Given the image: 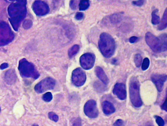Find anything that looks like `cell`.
Listing matches in <instances>:
<instances>
[{
    "label": "cell",
    "instance_id": "1",
    "mask_svg": "<svg viewBox=\"0 0 167 126\" xmlns=\"http://www.w3.org/2000/svg\"><path fill=\"white\" fill-rule=\"evenodd\" d=\"M27 3L25 0L16 1L8 7L7 11L10 17L9 21L16 31H18L20 23L26 17Z\"/></svg>",
    "mask_w": 167,
    "mask_h": 126
},
{
    "label": "cell",
    "instance_id": "2",
    "mask_svg": "<svg viewBox=\"0 0 167 126\" xmlns=\"http://www.w3.org/2000/svg\"><path fill=\"white\" fill-rule=\"evenodd\" d=\"M145 41L151 50L156 53L167 50V43L166 34L160 37H155L151 32H147L145 35Z\"/></svg>",
    "mask_w": 167,
    "mask_h": 126
},
{
    "label": "cell",
    "instance_id": "3",
    "mask_svg": "<svg viewBox=\"0 0 167 126\" xmlns=\"http://www.w3.org/2000/svg\"><path fill=\"white\" fill-rule=\"evenodd\" d=\"M98 46L103 55L110 58L114 54L115 50V43L111 35L103 33L100 35Z\"/></svg>",
    "mask_w": 167,
    "mask_h": 126
},
{
    "label": "cell",
    "instance_id": "4",
    "mask_svg": "<svg viewBox=\"0 0 167 126\" xmlns=\"http://www.w3.org/2000/svg\"><path fill=\"white\" fill-rule=\"evenodd\" d=\"M18 70L20 75L25 78H32L37 80L40 76L35 65L28 61L25 58L19 61Z\"/></svg>",
    "mask_w": 167,
    "mask_h": 126
},
{
    "label": "cell",
    "instance_id": "5",
    "mask_svg": "<svg viewBox=\"0 0 167 126\" xmlns=\"http://www.w3.org/2000/svg\"><path fill=\"white\" fill-rule=\"evenodd\" d=\"M129 93L131 102L135 108H140L143 102L140 96V84L135 77L131 78L129 84Z\"/></svg>",
    "mask_w": 167,
    "mask_h": 126
},
{
    "label": "cell",
    "instance_id": "6",
    "mask_svg": "<svg viewBox=\"0 0 167 126\" xmlns=\"http://www.w3.org/2000/svg\"><path fill=\"white\" fill-rule=\"evenodd\" d=\"M15 34L9 25L4 21H0V46H5L13 41Z\"/></svg>",
    "mask_w": 167,
    "mask_h": 126
},
{
    "label": "cell",
    "instance_id": "7",
    "mask_svg": "<svg viewBox=\"0 0 167 126\" xmlns=\"http://www.w3.org/2000/svg\"><path fill=\"white\" fill-rule=\"evenodd\" d=\"M56 85V81L51 77H47L37 84L34 87L36 92L42 93L50 90H52Z\"/></svg>",
    "mask_w": 167,
    "mask_h": 126
},
{
    "label": "cell",
    "instance_id": "8",
    "mask_svg": "<svg viewBox=\"0 0 167 126\" xmlns=\"http://www.w3.org/2000/svg\"><path fill=\"white\" fill-rule=\"evenodd\" d=\"M86 76L85 71L80 68L74 69L72 74V82L74 85L80 87L84 85L86 81Z\"/></svg>",
    "mask_w": 167,
    "mask_h": 126
},
{
    "label": "cell",
    "instance_id": "9",
    "mask_svg": "<svg viewBox=\"0 0 167 126\" xmlns=\"http://www.w3.org/2000/svg\"><path fill=\"white\" fill-rule=\"evenodd\" d=\"M96 57L94 54L87 53L83 54L80 59V63L83 69L89 70L93 68L95 62Z\"/></svg>",
    "mask_w": 167,
    "mask_h": 126
},
{
    "label": "cell",
    "instance_id": "10",
    "mask_svg": "<svg viewBox=\"0 0 167 126\" xmlns=\"http://www.w3.org/2000/svg\"><path fill=\"white\" fill-rule=\"evenodd\" d=\"M85 114L90 118H96L98 116L99 112L95 100H89L84 106Z\"/></svg>",
    "mask_w": 167,
    "mask_h": 126
},
{
    "label": "cell",
    "instance_id": "11",
    "mask_svg": "<svg viewBox=\"0 0 167 126\" xmlns=\"http://www.w3.org/2000/svg\"><path fill=\"white\" fill-rule=\"evenodd\" d=\"M32 9L34 13L39 16L47 15L50 11L48 4L41 1H36L34 2L32 5Z\"/></svg>",
    "mask_w": 167,
    "mask_h": 126
},
{
    "label": "cell",
    "instance_id": "12",
    "mask_svg": "<svg viewBox=\"0 0 167 126\" xmlns=\"http://www.w3.org/2000/svg\"><path fill=\"white\" fill-rule=\"evenodd\" d=\"M151 80L156 86L159 92H161L164 83L167 80V75L153 74L151 76Z\"/></svg>",
    "mask_w": 167,
    "mask_h": 126
},
{
    "label": "cell",
    "instance_id": "13",
    "mask_svg": "<svg viewBox=\"0 0 167 126\" xmlns=\"http://www.w3.org/2000/svg\"><path fill=\"white\" fill-rule=\"evenodd\" d=\"M113 92L120 100H125L127 98V91L125 84H116L114 86Z\"/></svg>",
    "mask_w": 167,
    "mask_h": 126
},
{
    "label": "cell",
    "instance_id": "14",
    "mask_svg": "<svg viewBox=\"0 0 167 126\" xmlns=\"http://www.w3.org/2000/svg\"><path fill=\"white\" fill-rule=\"evenodd\" d=\"M17 75L15 70L13 69H9L5 72L4 80L8 85H12L16 81Z\"/></svg>",
    "mask_w": 167,
    "mask_h": 126
},
{
    "label": "cell",
    "instance_id": "15",
    "mask_svg": "<svg viewBox=\"0 0 167 126\" xmlns=\"http://www.w3.org/2000/svg\"><path fill=\"white\" fill-rule=\"evenodd\" d=\"M95 72L96 75L103 83L105 85H107L109 83V79L108 77L107 76L104 71L101 67L98 66L96 67Z\"/></svg>",
    "mask_w": 167,
    "mask_h": 126
},
{
    "label": "cell",
    "instance_id": "16",
    "mask_svg": "<svg viewBox=\"0 0 167 126\" xmlns=\"http://www.w3.org/2000/svg\"><path fill=\"white\" fill-rule=\"evenodd\" d=\"M102 109L106 115H110L115 111V108L112 103L108 101H104L102 104Z\"/></svg>",
    "mask_w": 167,
    "mask_h": 126
},
{
    "label": "cell",
    "instance_id": "17",
    "mask_svg": "<svg viewBox=\"0 0 167 126\" xmlns=\"http://www.w3.org/2000/svg\"><path fill=\"white\" fill-rule=\"evenodd\" d=\"M167 9L165 10L164 13L163 17L162 18L161 21L159 23V25L158 26V30H163L167 28Z\"/></svg>",
    "mask_w": 167,
    "mask_h": 126
},
{
    "label": "cell",
    "instance_id": "18",
    "mask_svg": "<svg viewBox=\"0 0 167 126\" xmlns=\"http://www.w3.org/2000/svg\"><path fill=\"white\" fill-rule=\"evenodd\" d=\"M159 10H154L152 13V23L153 25H157L159 24L160 22V18L158 15Z\"/></svg>",
    "mask_w": 167,
    "mask_h": 126
},
{
    "label": "cell",
    "instance_id": "19",
    "mask_svg": "<svg viewBox=\"0 0 167 126\" xmlns=\"http://www.w3.org/2000/svg\"><path fill=\"white\" fill-rule=\"evenodd\" d=\"M80 50V47L78 45H74V46L69 49L68 54L70 58H72L77 54Z\"/></svg>",
    "mask_w": 167,
    "mask_h": 126
},
{
    "label": "cell",
    "instance_id": "20",
    "mask_svg": "<svg viewBox=\"0 0 167 126\" xmlns=\"http://www.w3.org/2000/svg\"><path fill=\"white\" fill-rule=\"evenodd\" d=\"M79 10L80 11H84L88 9L90 6V3L89 1H81L79 2Z\"/></svg>",
    "mask_w": 167,
    "mask_h": 126
},
{
    "label": "cell",
    "instance_id": "21",
    "mask_svg": "<svg viewBox=\"0 0 167 126\" xmlns=\"http://www.w3.org/2000/svg\"><path fill=\"white\" fill-rule=\"evenodd\" d=\"M142 57L139 54H137L135 56L134 62L135 65H136V67L139 68L140 67L142 63Z\"/></svg>",
    "mask_w": 167,
    "mask_h": 126
},
{
    "label": "cell",
    "instance_id": "22",
    "mask_svg": "<svg viewBox=\"0 0 167 126\" xmlns=\"http://www.w3.org/2000/svg\"><path fill=\"white\" fill-rule=\"evenodd\" d=\"M52 98H53L52 95V93L50 92L46 93L44 95H43V100H44V102H51Z\"/></svg>",
    "mask_w": 167,
    "mask_h": 126
},
{
    "label": "cell",
    "instance_id": "23",
    "mask_svg": "<svg viewBox=\"0 0 167 126\" xmlns=\"http://www.w3.org/2000/svg\"><path fill=\"white\" fill-rule=\"evenodd\" d=\"M150 60L149 58H146L144 59L143 62V63L141 65V69L143 71H146L147 69L149 68V66H150Z\"/></svg>",
    "mask_w": 167,
    "mask_h": 126
},
{
    "label": "cell",
    "instance_id": "24",
    "mask_svg": "<svg viewBox=\"0 0 167 126\" xmlns=\"http://www.w3.org/2000/svg\"><path fill=\"white\" fill-rule=\"evenodd\" d=\"M32 25H33L32 21L31 20H30V19H27V20H25V21H24V23H23L22 27L25 29L27 30V29H29L31 28Z\"/></svg>",
    "mask_w": 167,
    "mask_h": 126
},
{
    "label": "cell",
    "instance_id": "25",
    "mask_svg": "<svg viewBox=\"0 0 167 126\" xmlns=\"http://www.w3.org/2000/svg\"><path fill=\"white\" fill-rule=\"evenodd\" d=\"M48 117L50 120H52V121H53L55 122H57L58 120H59V117L58 116L52 112H50L48 114Z\"/></svg>",
    "mask_w": 167,
    "mask_h": 126
},
{
    "label": "cell",
    "instance_id": "26",
    "mask_svg": "<svg viewBox=\"0 0 167 126\" xmlns=\"http://www.w3.org/2000/svg\"><path fill=\"white\" fill-rule=\"evenodd\" d=\"M154 118L155 119L156 123L158 124L159 126H165V121L164 119L162 118L161 117L158 116V115H155L154 116Z\"/></svg>",
    "mask_w": 167,
    "mask_h": 126
},
{
    "label": "cell",
    "instance_id": "27",
    "mask_svg": "<svg viewBox=\"0 0 167 126\" xmlns=\"http://www.w3.org/2000/svg\"><path fill=\"white\" fill-rule=\"evenodd\" d=\"M79 4V2L77 1H71L70 2V7L72 10H76Z\"/></svg>",
    "mask_w": 167,
    "mask_h": 126
},
{
    "label": "cell",
    "instance_id": "28",
    "mask_svg": "<svg viewBox=\"0 0 167 126\" xmlns=\"http://www.w3.org/2000/svg\"><path fill=\"white\" fill-rule=\"evenodd\" d=\"M72 126H82V121L80 118L75 119L73 123Z\"/></svg>",
    "mask_w": 167,
    "mask_h": 126
},
{
    "label": "cell",
    "instance_id": "29",
    "mask_svg": "<svg viewBox=\"0 0 167 126\" xmlns=\"http://www.w3.org/2000/svg\"><path fill=\"white\" fill-rule=\"evenodd\" d=\"M83 17H84V15L82 13H77L76 14V16H75V18L77 21L82 20L83 18Z\"/></svg>",
    "mask_w": 167,
    "mask_h": 126
},
{
    "label": "cell",
    "instance_id": "30",
    "mask_svg": "<svg viewBox=\"0 0 167 126\" xmlns=\"http://www.w3.org/2000/svg\"><path fill=\"white\" fill-rule=\"evenodd\" d=\"M144 2H145V1H141V0H140V1H133V2H132V4H134L135 6L140 7V6H142L143 5Z\"/></svg>",
    "mask_w": 167,
    "mask_h": 126
},
{
    "label": "cell",
    "instance_id": "31",
    "mask_svg": "<svg viewBox=\"0 0 167 126\" xmlns=\"http://www.w3.org/2000/svg\"><path fill=\"white\" fill-rule=\"evenodd\" d=\"M124 124V122L123 120L119 119L116 121L114 123V126H122Z\"/></svg>",
    "mask_w": 167,
    "mask_h": 126
},
{
    "label": "cell",
    "instance_id": "32",
    "mask_svg": "<svg viewBox=\"0 0 167 126\" xmlns=\"http://www.w3.org/2000/svg\"><path fill=\"white\" fill-rule=\"evenodd\" d=\"M120 18V17L119 15L115 14V15H112V18H111V20H112V22L116 23L119 21H118V19H119Z\"/></svg>",
    "mask_w": 167,
    "mask_h": 126
},
{
    "label": "cell",
    "instance_id": "33",
    "mask_svg": "<svg viewBox=\"0 0 167 126\" xmlns=\"http://www.w3.org/2000/svg\"><path fill=\"white\" fill-rule=\"evenodd\" d=\"M138 40V38L137 37H131L129 39V42L131 44H134V43H136Z\"/></svg>",
    "mask_w": 167,
    "mask_h": 126
},
{
    "label": "cell",
    "instance_id": "34",
    "mask_svg": "<svg viewBox=\"0 0 167 126\" xmlns=\"http://www.w3.org/2000/svg\"><path fill=\"white\" fill-rule=\"evenodd\" d=\"M162 109H164L165 111H167V97L166 96L165 98V102H164V104L162 105Z\"/></svg>",
    "mask_w": 167,
    "mask_h": 126
},
{
    "label": "cell",
    "instance_id": "35",
    "mask_svg": "<svg viewBox=\"0 0 167 126\" xmlns=\"http://www.w3.org/2000/svg\"><path fill=\"white\" fill-rule=\"evenodd\" d=\"M8 67H9V65H8V63H2V65H1V66H0V69H1V70H3V69L7 68Z\"/></svg>",
    "mask_w": 167,
    "mask_h": 126
},
{
    "label": "cell",
    "instance_id": "36",
    "mask_svg": "<svg viewBox=\"0 0 167 126\" xmlns=\"http://www.w3.org/2000/svg\"><path fill=\"white\" fill-rule=\"evenodd\" d=\"M39 126V125H37V124H33V126Z\"/></svg>",
    "mask_w": 167,
    "mask_h": 126
},
{
    "label": "cell",
    "instance_id": "37",
    "mask_svg": "<svg viewBox=\"0 0 167 126\" xmlns=\"http://www.w3.org/2000/svg\"><path fill=\"white\" fill-rule=\"evenodd\" d=\"M1 108H0V113H1Z\"/></svg>",
    "mask_w": 167,
    "mask_h": 126
}]
</instances>
